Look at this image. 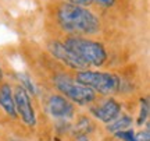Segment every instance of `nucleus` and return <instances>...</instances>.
I'll list each match as a JSON object with an SVG mask.
<instances>
[{
    "instance_id": "obj_12",
    "label": "nucleus",
    "mask_w": 150,
    "mask_h": 141,
    "mask_svg": "<svg viewBox=\"0 0 150 141\" xmlns=\"http://www.w3.org/2000/svg\"><path fill=\"white\" fill-rule=\"evenodd\" d=\"M115 137L122 141H135V133L131 129L124 131H118V133H115Z\"/></svg>"
},
{
    "instance_id": "obj_1",
    "label": "nucleus",
    "mask_w": 150,
    "mask_h": 141,
    "mask_svg": "<svg viewBox=\"0 0 150 141\" xmlns=\"http://www.w3.org/2000/svg\"><path fill=\"white\" fill-rule=\"evenodd\" d=\"M57 20L60 27L71 34L92 35L99 32L100 29V21L92 11L72 3H64L60 6L57 11Z\"/></svg>"
},
{
    "instance_id": "obj_17",
    "label": "nucleus",
    "mask_w": 150,
    "mask_h": 141,
    "mask_svg": "<svg viewBox=\"0 0 150 141\" xmlns=\"http://www.w3.org/2000/svg\"><path fill=\"white\" fill-rule=\"evenodd\" d=\"M3 80V69H1V66H0V82Z\"/></svg>"
},
{
    "instance_id": "obj_18",
    "label": "nucleus",
    "mask_w": 150,
    "mask_h": 141,
    "mask_svg": "<svg viewBox=\"0 0 150 141\" xmlns=\"http://www.w3.org/2000/svg\"><path fill=\"white\" fill-rule=\"evenodd\" d=\"M79 141H88V140H79Z\"/></svg>"
},
{
    "instance_id": "obj_16",
    "label": "nucleus",
    "mask_w": 150,
    "mask_h": 141,
    "mask_svg": "<svg viewBox=\"0 0 150 141\" xmlns=\"http://www.w3.org/2000/svg\"><path fill=\"white\" fill-rule=\"evenodd\" d=\"M70 3H72V4H76V6H89L91 4V0H68Z\"/></svg>"
},
{
    "instance_id": "obj_15",
    "label": "nucleus",
    "mask_w": 150,
    "mask_h": 141,
    "mask_svg": "<svg viewBox=\"0 0 150 141\" xmlns=\"http://www.w3.org/2000/svg\"><path fill=\"white\" fill-rule=\"evenodd\" d=\"M92 1H95V3L103 6V7H111V6L115 3V0H91V3Z\"/></svg>"
},
{
    "instance_id": "obj_14",
    "label": "nucleus",
    "mask_w": 150,
    "mask_h": 141,
    "mask_svg": "<svg viewBox=\"0 0 150 141\" xmlns=\"http://www.w3.org/2000/svg\"><path fill=\"white\" fill-rule=\"evenodd\" d=\"M149 127L145 131H139L135 134V141H149Z\"/></svg>"
},
{
    "instance_id": "obj_2",
    "label": "nucleus",
    "mask_w": 150,
    "mask_h": 141,
    "mask_svg": "<svg viewBox=\"0 0 150 141\" xmlns=\"http://www.w3.org/2000/svg\"><path fill=\"white\" fill-rule=\"evenodd\" d=\"M64 45L82 63H85L86 67H89V66L100 67L107 60V52H106L104 46L99 42L91 41V39L74 37V38L67 39Z\"/></svg>"
},
{
    "instance_id": "obj_4",
    "label": "nucleus",
    "mask_w": 150,
    "mask_h": 141,
    "mask_svg": "<svg viewBox=\"0 0 150 141\" xmlns=\"http://www.w3.org/2000/svg\"><path fill=\"white\" fill-rule=\"evenodd\" d=\"M76 81L93 89L95 92H100L103 95L115 94L121 85V80L115 74L91 70H81L76 74Z\"/></svg>"
},
{
    "instance_id": "obj_10",
    "label": "nucleus",
    "mask_w": 150,
    "mask_h": 141,
    "mask_svg": "<svg viewBox=\"0 0 150 141\" xmlns=\"http://www.w3.org/2000/svg\"><path fill=\"white\" fill-rule=\"evenodd\" d=\"M132 119L129 117L128 115H118L115 119L112 120V122H110L107 125V131H110V133H118V131H124V130H128L129 127L132 126Z\"/></svg>"
},
{
    "instance_id": "obj_3",
    "label": "nucleus",
    "mask_w": 150,
    "mask_h": 141,
    "mask_svg": "<svg viewBox=\"0 0 150 141\" xmlns=\"http://www.w3.org/2000/svg\"><path fill=\"white\" fill-rule=\"evenodd\" d=\"M53 84L61 94H64V98H67L70 102L76 103L79 106L89 105L95 101L96 92L91 88L82 85L76 80L71 78L65 74H59L53 78Z\"/></svg>"
},
{
    "instance_id": "obj_7",
    "label": "nucleus",
    "mask_w": 150,
    "mask_h": 141,
    "mask_svg": "<svg viewBox=\"0 0 150 141\" xmlns=\"http://www.w3.org/2000/svg\"><path fill=\"white\" fill-rule=\"evenodd\" d=\"M47 110L54 119H71L74 116V105L61 95H52L47 101Z\"/></svg>"
},
{
    "instance_id": "obj_8",
    "label": "nucleus",
    "mask_w": 150,
    "mask_h": 141,
    "mask_svg": "<svg viewBox=\"0 0 150 141\" xmlns=\"http://www.w3.org/2000/svg\"><path fill=\"white\" fill-rule=\"evenodd\" d=\"M91 113L103 123H110L121 113V103H118L115 99L110 98L95 108H91Z\"/></svg>"
},
{
    "instance_id": "obj_5",
    "label": "nucleus",
    "mask_w": 150,
    "mask_h": 141,
    "mask_svg": "<svg viewBox=\"0 0 150 141\" xmlns=\"http://www.w3.org/2000/svg\"><path fill=\"white\" fill-rule=\"evenodd\" d=\"M14 97V103H16V112L17 115L22 119V122L29 127H35L36 126V115H35V109L32 106L29 94L18 85L16 92L13 94Z\"/></svg>"
},
{
    "instance_id": "obj_6",
    "label": "nucleus",
    "mask_w": 150,
    "mask_h": 141,
    "mask_svg": "<svg viewBox=\"0 0 150 141\" xmlns=\"http://www.w3.org/2000/svg\"><path fill=\"white\" fill-rule=\"evenodd\" d=\"M47 49L56 59H59L61 63L67 64L71 69H75V70H86L88 69L85 63H82L70 49L67 48L64 44H61V42L53 41V42L49 44Z\"/></svg>"
},
{
    "instance_id": "obj_11",
    "label": "nucleus",
    "mask_w": 150,
    "mask_h": 141,
    "mask_svg": "<svg viewBox=\"0 0 150 141\" xmlns=\"http://www.w3.org/2000/svg\"><path fill=\"white\" fill-rule=\"evenodd\" d=\"M149 110H150L149 99H147V98H142V99H140V112H139V117H138V125L139 126H142L143 123L147 122Z\"/></svg>"
},
{
    "instance_id": "obj_9",
    "label": "nucleus",
    "mask_w": 150,
    "mask_h": 141,
    "mask_svg": "<svg viewBox=\"0 0 150 141\" xmlns=\"http://www.w3.org/2000/svg\"><path fill=\"white\" fill-rule=\"evenodd\" d=\"M0 108L3 109L10 117H17L13 89H11V87L8 84L0 85Z\"/></svg>"
},
{
    "instance_id": "obj_13",
    "label": "nucleus",
    "mask_w": 150,
    "mask_h": 141,
    "mask_svg": "<svg viewBox=\"0 0 150 141\" xmlns=\"http://www.w3.org/2000/svg\"><path fill=\"white\" fill-rule=\"evenodd\" d=\"M88 126H91L89 120H88V119H82L78 125L75 126V127H76V129H75V133H79V131H82V134H86V133L89 131V129H86Z\"/></svg>"
}]
</instances>
